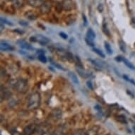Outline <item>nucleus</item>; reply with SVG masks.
Returning a JSON list of instances; mask_svg holds the SVG:
<instances>
[{
	"mask_svg": "<svg viewBox=\"0 0 135 135\" xmlns=\"http://www.w3.org/2000/svg\"><path fill=\"white\" fill-rule=\"evenodd\" d=\"M11 2L16 9H19V8L23 7V3H24V0H11Z\"/></svg>",
	"mask_w": 135,
	"mask_h": 135,
	"instance_id": "11",
	"label": "nucleus"
},
{
	"mask_svg": "<svg viewBox=\"0 0 135 135\" xmlns=\"http://www.w3.org/2000/svg\"><path fill=\"white\" fill-rule=\"evenodd\" d=\"M52 8V4L49 1H46L45 2L41 7H40V12L42 13V14H47V13H50V11L51 10Z\"/></svg>",
	"mask_w": 135,
	"mask_h": 135,
	"instance_id": "4",
	"label": "nucleus"
},
{
	"mask_svg": "<svg viewBox=\"0 0 135 135\" xmlns=\"http://www.w3.org/2000/svg\"><path fill=\"white\" fill-rule=\"evenodd\" d=\"M86 85H87V87H88L89 89L93 90V84H92V82H91V81H88L86 82Z\"/></svg>",
	"mask_w": 135,
	"mask_h": 135,
	"instance_id": "26",
	"label": "nucleus"
},
{
	"mask_svg": "<svg viewBox=\"0 0 135 135\" xmlns=\"http://www.w3.org/2000/svg\"><path fill=\"white\" fill-rule=\"evenodd\" d=\"M86 37L92 40H93L94 39H95V32L93 31V29H91V28L88 29V31H87V33H86Z\"/></svg>",
	"mask_w": 135,
	"mask_h": 135,
	"instance_id": "12",
	"label": "nucleus"
},
{
	"mask_svg": "<svg viewBox=\"0 0 135 135\" xmlns=\"http://www.w3.org/2000/svg\"><path fill=\"white\" fill-rule=\"evenodd\" d=\"M38 60L39 61L42 62V63H47V57H45L44 54H40V55H38Z\"/></svg>",
	"mask_w": 135,
	"mask_h": 135,
	"instance_id": "17",
	"label": "nucleus"
},
{
	"mask_svg": "<svg viewBox=\"0 0 135 135\" xmlns=\"http://www.w3.org/2000/svg\"><path fill=\"white\" fill-rule=\"evenodd\" d=\"M98 11H99L100 12H102L103 10V5L102 4H99V5H98Z\"/></svg>",
	"mask_w": 135,
	"mask_h": 135,
	"instance_id": "29",
	"label": "nucleus"
},
{
	"mask_svg": "<svg viewBox=\"0 0 135 135\" xmlns=\"http://www.w3.org/2000/svg\"><path fill=\"white\" fill-rule=\"evenodd\" d=\"M83 20H84V26H86L87 25V19L86 17L85 16V15L83 14Z\"/></svg>",
	"mask_w": 135,
	"mask_h": 135,
	"instance_id": "28",
	"label": "nucleus"
},
{
	"mask_svg": "<svg viewBox=\"0 0 135 135\" xmlns=\"http://www.w3.org/2000/svg\"><path fill=\"white\" fill-rule=\"evenodd\" d=\"M90 62H91V63L94 65V66L98 67V68H99V69L103 68V65L100 64V62H97L95 60H90Z\"/></svg>",
	"mask_w": 135,
	"mask_h": 135,
	"instance_id": "21",
	"label": "nucleus"
},
{
	"mask_svg": "<svg viewBox=\"0 0 135 135\" xmlns=\"http://www.w3.org/2000/svg\"><path fill=\"white\" fill-rule=\"evenodd\" d=\"M133 129H134V132H135V127H133Z\"/></svg>",
	"mask_w": 135,
	"mask_h": 135,
	"instance_id": "30",
	"label": "nucleus"
},
{
	"mask_svg": "<svg viewBox=\"0 0 135 135\" xmlns=\"http://www.w3.org/2000/svg\"><path fill=\"white\" fill-rule=\"evenodd\" d=\"M19 24L21 25V26H28V23L26 21H19Z\"/></svg>",
	"mask_w": 135,
	"mask_h": 135,
	"instance_id": "27",
	"label": "nucleus"
},
{
	"mask_svg": "<svg viewBox=\"0 0 135 135\" xmlns=\"http://www.w3.org/2000/svg\"><path fill=\"white\" fill-rule=\"evenodd\" d=\"M103 33L107 35L108 36H110V31H109V29L108 28V26H107V23L105 22H103Z\"/></svg>",
	"mask_w": 135,
	"mask_h": 135,
	"instance_id": "16",
	"label": "nucleus"
},
{
	"mask_svg": "<svg viewBox=\"0 0 135 135\" xmlns=\"http://www.w3.org/2000/svg\"><path fill=\"white\" fill-rule=\"evenodd\" d=\"M1 23H2L4 24H7L10 26H13V23L9 21V20H7V18H4L3 17H1Z\"/></svg>",
	"mask_w": 135,
	"mask_h": 135,
	"instance_id": "20",
	"label": "nucleus"
},
{
	"mask_svg": "<svg viewBox=\"0 0 135 135\" xmlns=\"http://www.w3.org/2000/svg\"><path fill=\"white\" fill-rule=\"evenodd\" d=\"M0 49L2 51L4 52H8V51H13L14 50V47L13 46H11V45L7 43L6 42H1L0 44Z\"/></svg>",
	"mask_w": 135,
	"mask_h": 135,
	"instance_id": "6",
	"label": "nucleus"
},
{
	"mask_svg": "<svg viewBox=\"0 0 135 135\" xmlns=\"http://www.w3.org/2000/svg\"><path fill=\"white\" fill-rule=\"evenodd\" d=\"M17 45L20 47H21V48L27 50H33V47L31 46L30 44H28V42L24 41V40H18V42H17Z\"/></svg>",
	"mask_w": 135,
	"mask_h": 135,
	"instance_id": "7",
	"label": "nucleus"
},
{
	"mask_svg": "<svg viewBox=\"0 0 135 135\" xmlns=\"http://www.w3.org/2000/svg\"><path fill=\"white\" fill-rule=\"evenodd\" d=\"M66 58H67V60H69V61H70V62H73V61H74V57L73 55H72L71 52H66Z\"/></svg>",
	"mask_w": 135,
	"mask_h": 135,
	"instance_id": "23",
	"label": "nucleus"
},
{
	"mask_svg": "<svg viewBox=\"0 0 135 135\" xmlns=\"http://www.w3.org/2000/svg\"><path fill=\"white\" fill-rule=\"evenodd\" d=\"M85 42H86V43L87 44V45H89V46L90 47H94V45H95L93 40H91V39H89V38H88L87 37L85 38Z\"/></svg>",
	"mask_w": 135,
	"mask_h": 135,
	"instance_id": "22",
	"label": "nucleus"
},
{
	"mask_svg": "<svg viewBox=\"0 0 135 135\" xmlns=\"http://www.w3.org/2000/svg\"><path fill=\"white\" fill-rule=\"evenodd\" d=\"M59 35H60V37L62 38H63L64 40H66V39L68 38V36L66 35V33H64V32H60V33H59Z\"/></svg>",
	"mask_w": 135,
	"mask_h": 135,
	"instance_id": "24",
	"label": "nucleus"
},
{
	"mask_svg": "<svg viewBox=\"0 0 135 135\" xmlns=\"http://www.w3.org/2000/svg\"><path fill=\"white\" fill-rule=\"evenodd\" d=\"M68 76H69V77L70 78V79L72 81L74 84H76V85H79L80 82L79 80L78 79L77 76L74 73V72H71V71H69V73H68Z\"/></svg>",
	"mask_w": 135,
	"mask_h": 135,
	"instance_id": "10",
	"label": "nucleus"
},
{
	"mask_svg": "<svg viewBox=\"0 0 135 135\" xmlns=\"http://www.w3.org/2000/svg\"><path fill=\"white\" fill-rule=\"evenodd\" d=\"M40 95L38 92H34L30 95L28 98V106L30 109H36L40 106Z\"/></svg>",
	"mask_w": 135,
	"mask_h": 135,
	"instance_id": "1",
	"label": "nucleus"
},
{
	"mask_svg": "<svg viewBox=\"0 0 135 135\" xmlns=\"http://www.w3.org/2000/svg\"><path fill=\"white\" fill-rule=\"evenodd\" d=\"M93 51L94 52H95V53L97 54L98 55H99L100 57H101L103 58H105V55L104 53L101 50H100L98 48H93Z\"/></svg>",
	"mask_w": 135,
	"mask_h": 135,
	"instance_id": "18",
	"label": "nucleus"
},
{
	"mask_svg": "<svg viewBox=\"0 0 135 135\" xmlns=\"http://www.w3.org/2000/svg\"><path fill=\"white\" fill-rule=\"evenodd\" d=\"M104 47H105V50H106V52L108 53V55H111L112 54H113V50L111 48V46L109 44L108 42H104Z\"/></svg>",
	"mask_w": 135,
	"mask_h": 135,
	"instance_id": "14",
	"label": "nucleus"
},
{
	"mask_svg": "<svg viewBox=\"0 0 135 135\" xmlns=\"http://www.w3.org/2000/svg\"><path fill=\"white\" fill-rule=\"evenodd\" d=\"M15 89L18 93H26L27 91L28 90V84L26 80L23 79H18L15 82L14 84Z\"/></svg>",
	"mask_w": 135,
	"mask_h": 135,
	"instance_id": "2",
	"label": "nucleus"
},
{
	"mask_svg": "<svg viewBox=\"0 0 135 135\" xmlns=\"http://www.w3.org/2000/svg\"><path fill=\"white\" fill-rule=\"evenodd\" d=\"M29 4L33 7H40L45 2V0H27Z\"/></svg>",
	"mask_w": 135,
	"mask_h": 135,
	"instance_id": "8",
	"label": "nucleus"
},
{
	"mask_svg": "<svg viewBox=\"0 0 135 135\" xmlns=\"http://www.w3.org/2000/svg\"><path fill=\"white\" fill-rule=\"evenodd\" d=\"M35 129H36V127L34 124H30V125H28L25 127L23 132H24V134L26 135H31L35 131Z\"/></svg>",
	"mask_w": 135,
	"mask_h": 135,
	"instance_id": "9",
	"label": "nucleus"
},
{
	"mask_svg": "<svg viewBox=\"0 0 135 135\" xmlns=\"http://www.w3.org/2000/svg\"><path fill=\"white\" fill-rule=\"evenodd\" d=\"M122 61L124 62V64L128 67L129 69H132V70H135V66L134 65H133L129 61H128V60H126V59H124V58H122Z\"/></svg>",
	"mask_w": 135,
	"mask_h": 135,
	"instance_id": "15",
	"label": "nucleus"
},
{
	"mask_svg": "<svg viewBox=\"0 0 135 135\" xmlns=\"http://www.w3.org/2000/svg\"><path fill=\"white\" fill-rule=\"evenodd\" d=\"M119 47L123 52H126V46L122 40H119Z\"/></svg>",
	"mask_w": 135,
	"mask_h": 135,
	"instance_id": "19",
	"label": "nucleus"
},
{
	"mask_svg": "<svg viewBox=\"0 0 135 135\" xmlns=\"http://www.w3.org/2000/svg\"><path fill=\"white\" fill-rule=\"evenodd\" d=\"M52 64H53L54 66H55V67H57V69H62V70H63V71H64V70H65V69H64V68H63V67H62V66H61V65H60V64H57V63H55V62H52Z\"/></svg>",
	"mask_w": 135,
	"mask_h": 135,
	"instance_id": "25",
	"label": "nucleus"
},
{
	"mask_svg": "<svg viewBox=\"0 0 135 135\" xmlns=\"http://www.w3.org/2000/svg\"><path fill=\"white\" fill-rule=\"evenodd\" d=\"M30 40L33 42H38L39 44L42 45H46L50 42V39L45 36H41V35H37L36 36H33L30 38Z\"/></svg>",
	"mask_w": 135,
	"mask_h": 135,
	"instance_id": "3",
	"label": "nucleus"
},
{
	"mask_svg": "<svg viewBox=\"0 0 135 135\" xmlns=\"http://www.w3.org/2000/svg\"><path fill=\"white\" fill-rule=\"evenodd\" d=\"M26 15L27 18L30 19V20H36L37 17H38V16L36 15V13H33L31 11H28L26 13Z\"/></svg>",
	"mask_w": 135,
	"mask_h": 135,
	"instance_id": "13",
	"label": "nucleus"
},
{
	"mask_svg": "<svg viewBox=\"0 0 135 135\" xmlns=\"http://www.w3.org/2000/svg\"><path fill=\"white\" fill-rule=\"evenodd\" d=\"M61 4L62 9L65 11H71L74 9V3L72 0H63Z\"/></svg>",
	"mask_w": 135,
	"mask_h": 135,
	"instance_id": "5",
	"label": "nucleus"
}]
</instances>
